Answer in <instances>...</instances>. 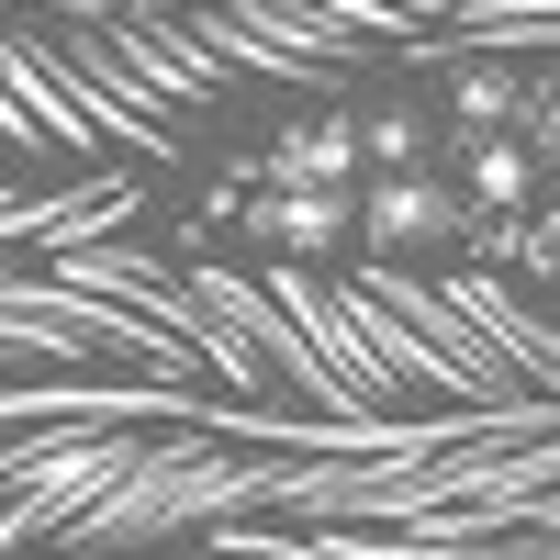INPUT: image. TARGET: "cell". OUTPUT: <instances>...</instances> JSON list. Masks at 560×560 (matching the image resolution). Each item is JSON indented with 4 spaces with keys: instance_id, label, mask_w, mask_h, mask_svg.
I'll return each instance as SVG.
<instances>
[{
    "instance_id": "obj_5",
    "label": "cell",
    "mask_w": 560,
    "mask_h": 560,
    "mask_svg": "<svg viewBox=\"0 0 560 560\" xmlns=\"http://www.w3.org/2000/svg\"><path fill=\"white\" fill-rule=\"evenodd\" d=\"M527 113V79L516 68H459V147H471V135H504Z\"/></svg>"
},
{
    "instance_id": "obj_4",
    "label": "cell",
    "mask_w": 560,
    "mask_h": 560,
    "mask_svg": "<svg viewBox=\"0 0 560 560\" xmlns=\"http://www.w3.org/2000/svg\"><path fill=\"white\" fill-rule=\"evenodd\" d=\"M527 191H538V158L504 147V135H471V202H482V213H516Z\"/></svg>"
},
{
    "instance_id": "obj_6",
    "label": "cell",
    "mask_w": 560,
    "mask_h": 560,
    "mask_svg": "<svg viewBox=\"0 0 560 560\" xmlns=\"http://www.w3.org/2000/svg\"><path fill=\"white\" fill-rule=\"evenodd\" d=\"M415 147H427V135H415L404 113H382V124H359V158H382V168H415Z\"/></svg>"
},
{
    "instance_id": "obj_3",
    "label": "cell",
    "mask_w": 560,
    "mask_h": 560,
    "mask_svg": "<svg viewBox=\"0 0 560 560\" xmlns=\"http://www.w3.org/2000/svg\"><path fill=\"white\" fill-rule=\"evenodd\" d=\"M258 236L292 247V258L337 247V236H348V191H280V202H258Z\"/></svg>"
},
{
    "instance_id": "obj_8",
    "label": "cell",
    "mask_w": 560,
    "mask_h": 560,
    "mask_svg": "<svg viewBox=\"0 0 560 560\" xmlns=\"http://www.w3.org/2000/svg\"><path fill=\"white\" fill-rule=\"evenodd\" d=\"M538 258H549V269H560V202H549V224H538Z\"/></svg>"
},
{
    "instance_id": "obj_1",
    "label": "cell",
    "mask_w": 560,
    "mask_h": 560,
    "mask_svg": "<svg viewBox=\"0 0 560 560\" xmlns=\"http://www.w3.org/2000/svg\"><path fill=\"white\" fill-rule=\"evenodd\" d=\"M280 191H348V168H359V124L348 113H314V124H292L280 135Z\"/></svg>"
},
{
    "instance_id": "obj_7",
    "label": "cell",
    "mask_w": 560,
    "mask_h": 560,
    "mask_svg": "<svg viewBox=\"0 0 560 560\" xmlns=\"http://www.w3.org/2000/svg\"><path fill=\"white\" fill-rule=\"evenodd\" d=\"M527 135H538L527 158H549V168H560V90H538V102H527Z\"/></svg>"
},
{
    "instance_id": "obj_2",
    "label": "cell",
    "mask_w": 560,
    "mask_h": 560,
    "mask_svg": "<svg viewBox=\"0 0 560 560\" xmlns=\"http://www.w3.org/2000/svg\"><path fill=\"white\" fill-rule=\"evenodd\" d=\"M448 191H438V179H415V168H393L382 179V202H370V236H382V247H427V236H448Z\"/></svg>"
}]
</instances>
